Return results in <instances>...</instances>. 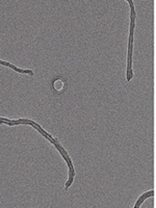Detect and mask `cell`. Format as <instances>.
I'll use <instances>...</instances> for the list:
<instances>
[{
    "label": "cell",
    "instance_id": "1",
    "mask_svg": "<svg viewBox=\"0 0 156 208\" xmlns=\"http://www.w3.org/2000/svg\"><path fill=\"white\" fill-rule=\"evenodd\" d=\"M130 5H131V32H130V40H129V60H128V71H127V80H130L132 77V70H131V57H132V40H133V28H134V7L132 1H129Z\"/></svg>",
    "mask_w": 156,
    "mask_h": 208
},
{
    "label": "cell",
    "instance_id": "2",
    "mask_svg": "<svg viewBox=\"0 0 156 208\" xmlns=\"http://www.w3.org/2000/svg\"><path fill=\"white\" fill-rule=\"evenodd\" d=\"M153 194H154V192H153V190H151V192H146L145 194H142V197H140V199H138V201H137V203H136V205H135V207H140V204H142V203L144 202V200H145L146 198L150 197V196H153Z\"/></svg>",
    "mask_w": 156,
    "mask_h": 208
}]
</instances>
